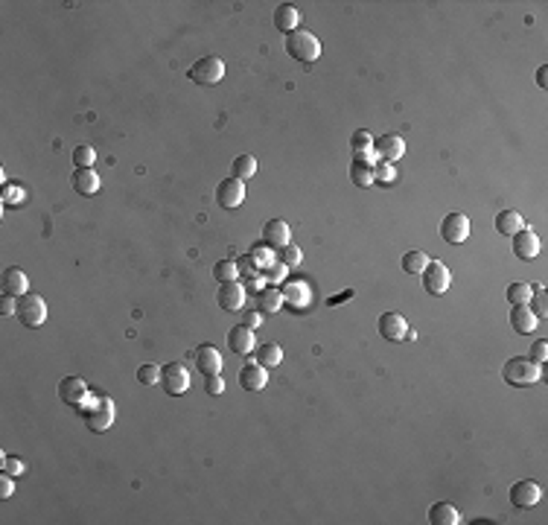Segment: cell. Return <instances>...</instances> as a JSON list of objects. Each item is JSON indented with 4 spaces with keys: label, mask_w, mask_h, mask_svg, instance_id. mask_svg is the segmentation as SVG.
Segmentation results:
<instances>
[{
    "label": "cell",
    "mask_w": 548,
    "mask_h": 525,
    "mask_svg": "<svg viewBox=\"0 0 548 525\" xmlns=\"http://www.w3.org/2000/svg\"><path fill=\"white\" fill-rule=\"evenodd\" d=\"M79 415L85 420V426L90 432H108L114 426V400L111 397H102V394H88V400L79 406Z\"/></svg>",
    "instance_id": "obj_1"
},
{
    "label": "cell",
    "mask_w": 548,
    "mask_h": 525,
    "mask_svg": "<svg viewBox=\"0 0 548 525\" xmlns=\"http://www.w3.org/2000/svg\"><path fill=\"white\" fill-rule=\"evenodd\" d=\"M502 377H505V383L513 385V388H528V385H534V383L542 380V370H539V365L531 362L528 356H513V359L505 362Z\"/></svg>",
    "instance_id": "obj_2"
},
{
    "label": "cell",
    "mask_w": 548,
    "mask_h": 525,
    "mask_svg": "<svg viewBox=\"0 0 548 525\" xmlns=\"http://www.w3.org/2000/svg\"><path fill=\"white\" fill-rule=\"evenodd\" d=\"M286 53L297 61H315L321 56V41L315 33H310V29H295V33L286 36Z\"/></svg>",
    "instance_id": "obj_3"
},
{
    "label": "cell",
    "mask_w": 548,
    "mask_h": 525,
    "mask_svg": "<svg viewBox=\"0 0 548 525\" xmlns=\"http://www.w3.org/2000/svg\"><path fill=\"white\" fill-rule=\"evenodd\" d=\"M18 318L23 327H41L47 321V301L36 292H26L18 298Z\"/></svg>",
    "instance_id": "obj_4"
},
{
    "label": "cell",
    "mask_w": 548,
    "mask_h": 525,
    "mask_svg": "<svg viewBox=\"0 0 548 525\" xmlns=\"http://www.w3.org/2000/svg\"><path fill=\"white\" fill-rule=\"evenodd\" d=\"M161 388L169 397H181L190 388V370L184 362H169L161 368Z\"/></svg>",
    "instance_id": "obj_5"
},
{
    "label": "cell",
    "mask_w": 548,
    "mask_h": 525,
    "mask_svg": "<svg viewBox=\"0 0 548 525\" xmlns=\"http://www.w3.org/2000/svg\"><path fill=\"white\" fill-rule=\"evenodd\" d=\"M196 85H216V82H222V76H225V61L219 58V56H204V58H199L196 65L190 68V73H187Z\"/></svg>",
    "instance_id": "obj_6"
},
{
    "label": "cell",
    "mask_w": 548,
    "mask_h": 525,
    "mask_svg": "<svg viewBox=\"0 0 548 525\" xmlns=\"http://www.w3.org/2000/svg\"><path fill=\"white\" fill-rule=\"evenodd\" d=\"M420 274H423V289L429 295H443L449 289V284H452V274L441 260H432Z\"/></svg>",
    "instance_id": "obj_7"
},
{
    "label": "cell",
    "mask_w": 548,
    "mask_h": 525,
    "mask_svg": "<svg viewBox=\"0 0 548 525\" xmlns=\"http://www.w3.org/2000/svg\"><path fill=\"white\" fill-rule=\"evenodd\" d=\"M441 236L449 245H458V242L470 239V216H464V213H446L443 222H441Z\"/></svg>",
    "instance_id": "obj_8"
},
{
    "label": "cell",
    "mask_w": 548,
    "mask_h": 525,
    "mask_svg": "<svg viewBox=\"0 0 548 525\" xmlns=\"http://www.w3.org/2000/svg\"><path fill=\"white\" fill-rule=\"evenodd\" d=\"M88 383L82 380V377H65L62 383H58V397H62V403L65 406H70V409H76L79 412V406L88 400Z\"/></svg>",
    "instance_id": "obj_9"
},
{
    "label": "cell",
    "mask_w": 548,
    "mask_h": 525,
    "mask_svg": "<svg viewBox=\"0 0 548 525\" xmlns=\"http://www.w3.org/2000/svg\"><path fill=\"white\" fill-rule=\"evenodd\" d=\"M539 499H542V490H539L537 482L522 479V482L510 484V505H513V508H522V511H525V508H534Z\"/></svg>",
    "instance_id": "obj_10"
},
{
    "label": "cell",
    "mask_w": 548,
    "mask_h": 525,
    "mask_svg": "<svg viewBox=\"0 0 548 525\" xmlns=\"http://www.w3.org/2000/svg\"><path fill=\"white\" fill-rule=\"evenodd\" d=\"M216 202H219L222 210L239 207L242 202H246V187H242V181L233 178V175L225 178V181H219V187H216Z\"/></svg>",
    "instance_id": "obj_11"
},
{
    "label": "cell",
    "mask_w": 548,
    "mask_h": 525,
    "mask_svg": "<svg viewBox=\"0 0 548 525\" xmlns=\"http://www.w3.org/2000/svg\"><path fill=\"white\" fill-rule=\"evenodd\" d=\"M510 245H513V254L520 257V260H525V263H531L537 254H539V236L531 231V228H522V231H516L513 236H510Z\"/></svg>",
    "instance_id": "obj_12"
},
{
    "label": "cell",
    "mask_w": 548,
    "mask_h": 525,
    "mask_svg": "<svg viewBox=\"0 0 548 525\" xmlns=\"http://www.w3.org/2000/svg\"><path fill=\"white\" fill-rule=\"evenodd\" d=\"M379 336L385 342H403L409 336V321L400 313H382L379 316Z\"/></svg>",
    "instance_id": "obj_13"
},
{
    "label": "cell",
    "mask_w": 548,
    "mask_h": 525,
    "mask_svg": "<svg viewBox=\"0 0 548 525\" xmlns=\"http://www.w3.org/2000/svg\"><path fill=\"white\" fill-rule=\"evenodd\" d=\"M216 303H219V310H225V313L242 310V303H246V286L236 284V281L222 284L219 292H216Z\"/></svg>",
    "instance_id": "obj_14"
},
{
    "label": "cell",
    "mask_w": 548,
    "mask_h": 525,
    "mask_svg": "<svg viewBox=\"0 0 548 525\" xmlns=\"http://www.w3.org/2000/svg\"><path fill=\"white\" fill-rule=\"evenodd\" d=\"M374 152L382 161L394 164V161H400L406 155V140L400 135H382V137L374 140Z\"/></svg>",
    "instance_id": "obj_15"
},
{
    "label": "cell",
    "mask_w": 548,
    "mask_h": 525,
    "mask_svg": "<svg viewBox=\"0 0 548 525\" xmlns=\"http://www.w3.org/2000/svg\"><path fill=\"white\" fill-rule=\"evenodd\" d=\"M193 362H196V368L201 370L204 377H213V374H219V370H222V353H219L216 348H213V345H201V348H196Z\"/></svg>",
    "instance_id": "obj_16"
},
{
    "label": "cell",
    "mask_w": 548,
    "mask_h": 525,
    "mask_svg": "<svg viewBox=\"0 0 548 525\" xmlns=\"http://www.w3.org/2000/svg\"><path fill=\"white\" fill-rule=\"evenodd\" d=\"M228 348L236 353V356H246L254 350V330L246 327V324H236L228 330Z\"/></svg>",
    "instance_id": "obj_17"
},
{
    "label": "cell",
    "mask_w": 548,
    "mask_h": 525,
    "mask_svg": "<svg viewBox=\"0 0 548 525\" xmlns=\"http://www.w3.org/2000/svg\"><path fill=\"white\" fill-rule=\"evenodd\" d=\"M254 303H257V313L274 316V313H280V306H283V292L274 289V286H260L254 292Z\"/></svg>",
    "instance_id": "obj_18"
},
{
    "label": "cell",
    "mask_w": 548,
    "mask_h": 525,
    "mask_svg": "<svg viewBox=\"0 0 548 525\" xmlns=\"http://www.w3.org/2000/svg\"><path fill=\"white\" fill-rule=\"evenodd\" d=\"M537 316L531 310V303H520V306H513L510 310V327L513 333H520V336H531L537 330Z\"/></svg>",
    "instance_id": "obj_19"
},
{
    "label": "cell",
    "mask_w": 548,
    "mask_h": 525,
    "mask_svg": "<svg viewBox=\"0 0 548 525\" xmlns=\"http://www.w3.org/2000/svg\"><path fill=\"white\" fill-rule=\"evenodd\" d=\"M263 245L265 249H283V245H289V225L283 219H268L263 225Z\"/></svg>",
    "instance_id": "obj_20"
},
{
    "label": "cell",
    "mask_w": 548,
    "mask_h": 525,
    "mask_svg": "<svg viewBox=\"0 0 548 525\" xmlns=\"http://www.w3.org/2000/svg\"><path fill=\"white\" fill-rule=\"evenodd\" d=\"M300 24V12L295 4H280L278 9H274V29H280V33H295Z\"/></svg>",
    "instance_id": "obj_21"
},
{
    "label": "cell",
    "mask_w": 548,
    "mask_h": 525,
    "mask_svg": "<svg viewBox=\"0 0 548 525\" xmlns=\"http://www.w3.org/2000/svg\"><path fill=\"white\" fill-rule=\"evenodd\" d=\"M70 184H73V190H76L79 196H97L102 181H100V175H97L94 170H76L73 178H70Z\"/></svg>",
    "instance_id": "obj_22"
},
{
    "label": "cell",
    "mask_w": 548,
    "mask_h": 525,
    "mask_svg": "<svg viewBox=\"0 0 548 525\" xmlns=\"http://www.w3.org/2000/svg\"><path fill=\"white\" fill-rule=\"evenodd\" d=\"M265 383H268V377H265V368L260 362L257 365H246L239 370V385L246 391H263Z\"/></svg>",
    "instance_id": "obj_23"
},
{
    "label": "cell",
    "mask_w": 548,
    "mask_h": 525,
    "mask_svg": "<svg viewBox=\"0 0 548 525\" xmlns=\"http://www.w3.org/2000/svg\"><path fill=\"white\" fill-rule=\"evenodd\" d=\"M29 292V281H26V274L18 269V266H9L4 271V295H12V298H21Z\"/></svg>",
    "instance_id": "obj_24"
},
{
    "label": "cell",
    "mask_w": 548,
    "mask_h": 525,
    "mask_svg": "<svg viewBox=\"0 0 548 525\" xmlns=\"http://www.w3.org/2000/svg\"><path fill=\"white\" fill-rule=\"evenodd\" d=\"M522 228H525V216L520 210H502L496 216V231L502 236H513L516 231H522Z\"/></svg>",
    "instance_id": "obj_25"
},
{
    "label": "cell",
    "mask_w": 548,
    "mask_h": 525,
    "mask_svg": "<svg viewBox=\"0 0 548 525\" xmlns=\"http://www.w3.org/2000/svg\"><path fill=\"white\" fill-rule=\"evenodd\" d=\"M429 522L432 525H458L461 522V511L449 505V502H438L429 508Z\"/></svg>",
    "instance_id": "obj_26"
},
{
    "label": "cell",
    "mask_w": 548,
    "mask_h": 525,
    "mask_svg": "<svg viewBox=\"0 0 548 525\" xmlns=\"http://www.w3.org/2000/svg\"><path fill=\"white\" fill-rule=\"evenodd\" d=\"M254 356H257V362H260L263 368H278V365L283 362V350H280V345H274V342L260 345Z\"/></svg>",
    "instance_id": "obj_27"
},
{
    "label": "cell",
    "mask_w": 548,
    "mask_h": 525,
    "mask_svg": "<svg viewBox=\"0 0 548 525\" xmlns=\"http://www.w3.org/2000/svg\"><path fill=\"white\" fill-rule=\"evenodd\" d=\"M350 181L356 184V187H371L374 184V164H368V161H353V167H350Z\"/></svg>",
    "instance_id": "obj_28"
},
{
    "label": "cell",
    "mask_w": 548,
    "mask_h": 525,
    "mask_svg": "<svg viewBox=\"0 0 548 525\" xmlns=\"http://www.w3.org/2000/svg\"><path fill=\"white\" fill-rule=\"evenodd\" d=\"M257 172V158L254 155H236L233 164H231V175L239 178V181H246Z\"/></svg>",
    "instance_id": "obj_29"
},
{
    "label": "cell",
    "mask_w": 548,
    "mask_h": 525,
    "mask_svg": "<svg viewBox=\"0 0 548 525\" xmlns=\"http://www.w3.org/2000/svg\"><path fill=\"white\" fill-rule=\"evenodd\" d=\"M531 292H534V284H522L516 281L507 286V303L510 306H520V303H531Z\"/></svg>",
    "instance_id": "obj_30"
},
{
    "label": "cell",
    "mask_w": 548,
    "mask_h": 525,
    "mask_svg": "<svg viewBox=\"0 0 548 525\" xmlns=\"http://www.w3.org/2000/svg\"><path fill=\"white\" fill-rule=\"evenodd\" d=\"M429 263H432V260H429V254H426V251H409V254L403 257V271H406V274H420Z\"/></svg>",
    "instance_id": "obj_31"
},
{
    "label": "cell",
    "mask_w": 548,
    "mask_h": 525,
    "mask_svg": "<svg viewBox=\"0 0 548 525\" xmlns=\"http://www.w3.org/2000/svg\"><path fill=\"white\" fill-rule=\"evenodd\" d=\"M94 161H97L94 146L82 143V146H76V149H73V164H76V170H90V167H94Z\"/></svg>",
    "instance_id": "obj_32"
},
{
    "label": "cell",
    "mask_w": 548,
    "mask_h": 525,
    "mask_svg": "<svg viewBox=\"0 0 548 525\" xmlns=\"http://www.w3.org/2000/svg\"><path fill=\"white\" fill-rule=\"evenodd\" d=\"M236 271H239V266H236L233 260H219L216 266H213V277H216L219 284H231V281H236Z\"/></svg>",
    "instance_id": "obj_33"
},
{
    "label": "cell",
    "mask_w": 548,
    "mask_h": 525,
    "mask_svg": "<svg viewBox=\"0 0 548 525\" xmlns=\"http://www.w3.org/2000/svg\"><path fill=\"white\" fill-rule=\"evenodd\" d=\"M283 298H289L292 303H297V301H300V303H310V289H307V284H295V281H292V284L283 286Z\"/></svg>",
    "instance_id": "obj_34"
},
{
    "label": "cell",
    "mask_w": 548,
    "mask_h": 525,
    "mask_svg": "<svg viewBox=\"0 0 548 525\" xmlns=\"http://www.w3.org/2000/svg\"><path fill=\"white\" fill-rule=\"evenodd\" d=\"M303 260V254H300V249L297 245H283V249H278V263H283L286 269H292V266H297Z\"/></svg>",
    "instance_id": "obj_35"
},
{
    "label": "cell",
    "mask_w": 548,
    "mask_h": 525,
    "mask_svg": "<svg viewBox=\"0 0 548 525\" xmlns=\"http://www.w3.org/2000/svg\"><path fill=\"white\" fill-rule=\"evenodd\" d=\"M137 380H140V385H158L161 383V368L158 365H140Z\"/></svg>",
    "instance_id": "obj_36"
},
{
    "label": "cell",
    "mask_w": 548,
    "mask_h": 525,
    "mask_svg": "<svg viewBox=\"0 0 548 525\" xmlns=\"http://www.w3.org/2000/svg\"><path fill=\"white\" fill-rule=\"evenodd\" d=\"M350 146H353V152H362V149H374V137L368 135V129H359V132H353V137H350Z\"/></svg>",
    "instance_id": "obj_37"
},
{
    "label": "cell",
    "mask_w": 548,
    "mask_h": 525,
    "mask_svg": "<svg viewBox=\"0 0 548 525\" xmlns=\"http://www.w3.org/2000/svg\"><path fill=\"white\" fill-rule=\"evenodd\" d=\"M394 175H397V172H394V167H391L388 161H382V164L374 167V181H379V184H391Z\"/></svg>",
    "instance_id": "obj_38"
},
{
    "label": "cell",
    "mask_w": 548,
    "mask_h": 525,
    "mask_svg": "<svg viewBox=\"0 0 548 525\" xmlns=\"http://www.w3.org/2000/svg\"><path fill=\"white\" fill-rule=\"evenodd\" d=\"M528 359H531V362H537V365H542V362L548 359V342H545V338H539V342H534V345H531Z\"/></svg>",
    "instance_id": "obj_39"
},
{
    "label": "cell",
    "mask_w": 548,
    "mask_h": 525,
    "mask_svg": "<svg viewBox=\"0 0 548 525\" xmlns=\"http://www.w3.org/2000/svg\"><path fill=\"white\" fill-rule=\"evenodd\" d=\"M0 470H6V473H12V476H23V461L0 455Z\"/></svg>",
    "instance_id": "obj_40"
},
{
    "label": "cell",
    "mask_w": 548,
    "mask_h": 525,
    "mask_svg": "<svg viewBox=\"0 0 548 525\" xmlns=\"http://www.w3.org/2000/svg\"><path fill=\"white\" fill-rule=\"evenodd\" d=\"M531 298H534V306H531V310H534V316H537V318H542V316L548 313V310H545V292H542L537 284H534V292H531Z\"/></svg>",
    "instance_id": "obj_41"
},
{
    "label": "cell",
    "mask_w": 548,
    "mask_h": 525,
    "mask_svg": "<svg viewBox=\"0 0 548 525\" xmlns=\"http://www.w3.org/2000/svg\"><path fill=\"white\" fill-rule=\"evenodd\" d=\"M15 493V482H12V473L0 470V499H9Z\"/></svg>",
    "instance_id": "obj_42"
},
{
    "label": "cell",
    "mask_w": 548,
    "mask_h": 525,
    "mask_svg": "<svg viewBox=\"0 0 548 525\" xmlns=\"http://www.w3.org/2000/svg\"><path fill=\"white\" fill-rule=\"evenodd\" d=\"M204 388H207V394H213V397H216V394H222V391H225V380H222L219 374H213V377H207Z\"/></svg>",
    "instance_id": "obj_43"
},
{
    "label": "cell",
    "mask_w": 548,
    "mask_h": 525,
    "mask_svg": "<svg viewBox=\"0 0 548 525\" xmlns=\"http://www.w3.org/2000/svg\"><path fill=\"white\" fill-rule=\"evenodd\" d=\"M15 202H23V187H4V204H15Z\"/></svg>",
    "instance_id": "obj_44"
},
{
    "label": "cell",
    "mask_w": 548,
    "mask_h": 525,
    "mask_svg": "<svg viewBox=\"0 0 548 525\" xmlns=\"http://www.w3.org/2000/svg\"><path fill=\"white\" fill-rule=\"evenodd\" d=\"M12 313H18V298L4 295L0 298V316H12Z\"/></svg>",
    "instance_id": "obj_45"
},
{
    "label": "cell",
    "mask_w": 548,
    "mask_h": 525,
    "mask_svg": "<svg viewBox=\"0 0 548 525\" xmlns=\"http://www.w3.org/2000/svg\"><path fill=\"white\" fill-rule=\"evenodd\" d=\"M242 324H246V327H260L263 324V313H246V318H242Z\"/></svg>",
    "instance_id": "obj_46"
},
{
    "label": "cell",
    "mask_w": 548,
    "mask_h": 525,
    "mask_svg": "<svg viewBox=\"0 0 548 525\" xmlns=\"http://www.w3.org/2000/svg\"><path fill=\"white\" fill-rule=\"evenodd\" d=\"M283 271H286V266H283V263H278V266H268V269H265V277H271V281H280V277H283Z\"/></svg>",
    "instance_id": "obj_47"
},
{
    "label": "cell",
    "mask_w": 548,
    "mask_h": 525,
    "mask_svg": "<svg viewBox=\"0 0 548 525\" xmlns=\"http://www.w3.org/2000/svg\"><path fill=\"white\" fill-rule=\"evenodd\" d=\"M347 298H353V289H347V292H342V295H336V298H330L327 303H330V306H336V303H342V301H347Z\"/></svg>",
    "instance_id": "obj_48"
},
{
    "label": "cell",
    "mask_w": 548,
    "mask_h": 525,
    "mask_svg": "<svg viewBox=\"0 0 548 525\" xmlns=\"http://www.w3.org/2000/svg\"><path fill=\"white\" fill-rule=\"evenodd\" d=\"M545 76H548V68H539V71H537V82H539V88H545V82H548Z\"/></svg>",
    "instance_id": "obj_49"
}]
</instances>
